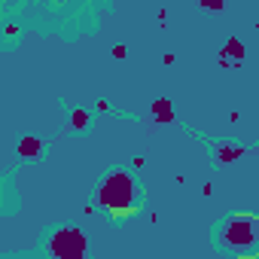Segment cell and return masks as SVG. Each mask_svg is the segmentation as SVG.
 <instances>
[{"instance_id": "obj_3", "label": "cell", "mask_w": 259, "mask_h": 259, "mask_svg": "<svg viewBox=\"0 0 259 259\" xmlns=\"http://www.w3.org/2000/svg\"><path fill=\"white\" fill-rule=\"evenodd\" d=\"M85 250H89V241L79 229H58L49 238V253L55 259H85Z\"/></svg>"}, {"instance_id": "obj_4", "label": "cell", "mask_w": 259, "mask_h": 259, "mask_svg": "<svg viewBox=\"0 0 259 259\" xmlns=\"http://www.w3.org/2000/svg\"><path fill=\"white\" fill-rule=\"evenodd\" d=\"M220 55H223V58H229V61L238 67V64L244 61V43H241L238 37H229V43H226V49H223Z\"/></svg>"}, {"instance_id": "obj_2", "label": "cell", "mask_w": 259, "mask_h": 259, "mask_svg": "<svg viewBox=\"0 0 259 259\" xmlns=\"http://www.w3.org/2000/svg\"><path fill=\"white\" fill-rule=\"evenodd\" d=\"M138 201V189L135 180L125 171H113L101 186H98V204L107 207L110 213H128Z\"/></svg>"}, {"instance_id": "obj_7", "label": "cell", "mask_w": 259, "mask_h": 259, "mask_svg": "<svg viewBox=\"0 0 259 259\" xmlns=\"http://www.w3.org/2000/svg\"><path fill=\"white\" fill-rule=\"evenodd\" d=\"M40 147H43V144H40L37 138H22V141H19V156H37Z\"/></svg>"}, {"instance_id": "obj_6", "label": "cell", "mask_w": 259, "mask_h": 259, "mask_svg": "<svg viewBox=\"0 0 259 259\" xmlns=\"http://www.w3.org/2000/svg\"><path fill=\"white\" fill-rule=\"evenodd\" d=\"M244 156V147H235V144H220L217 147V159L220 162H235Z\"/></svg>"}, {"instance_id": "obj_8", "label": "cell", "mask_w": 259, "mask_h": 259, "mask_svg": "<svg viewBox=\"0 0 259 259\" xmlns=\"http://www.w3.org/2000/svg\"><path fill=\"white\" fill-rule=\"evenodd\" d=\"M70 125H73V128H85V125H89V113H85V110H73V113H70Z\"/></svg>"}, {"instance_id": "obj_1", "label": "cell", "mask_w": 259, "mask_h": 259, "mask_svg": "<svg viewBox=\"0 0 259 259\" xmlns=\"http://www.w3.org/2000/svg\"><path fill=\"white\" fill-rule=\"evenodd\" d=\"M220 241L232 256H259V220L250 213H235L220 229Z\"/></svg>"}, {"instance_id": "obj_5", "label": "cell", "mask_w": 259, "mask_h": 259, "mask_svg": "<svg viewBox=\"0 0 259 259\" xmlns=\"http://www.w3.org/2000/svg\"><path fill=\"white\" fill-rule=\"evenodd\" d=\"M153 119L156 122H174V110H171L168 98H156L153 101Z\"/></svg>"}, {"instance_id": "obj_9", "label": "cell", "mask_w": 259, "mask_h": 259, "mask_svg": "<svg viewBox=\"0 0 259 259\" xmlns=\"http://www.w3.org/2000/svg\"><path fill=\"white\" fill-rule=\"evenodd\" d=\"M113 58H125V46H113Z\"/></svg>"}]
</instances>
